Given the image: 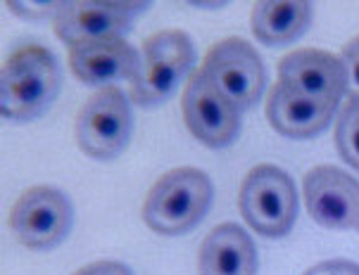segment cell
I'll return each mask as SVG.
<instances>
[{
  "label": "cell",
  "instance_id": "cell-7",
  "mask_svg": "<svg viewBox=\"0 0 359 275\" xmlns=\"http://www.w3.org/2000/svg\"><path fill=\"white\" fill-rule=\"evenodd\" d=\"M10 228L29 249L46 252L57 247L72 228L69 199L50 185L29 188L12 206Z\"/></svg>",
  "mask_w": 359,
  "mask_h": 275
},
{
  "label": "cell",
  "instance_id": "cell-2",
  "mask_svg": "<svg viewBox=\"0 0 359 275\" xmlns=\"http://www.w3.org/2000/svg\"><path fill=\"white\" fill-rule=\"evenodd\" d=\"M212 195V181L200 169H174L150 188L143 204V221L160 235H184L203 221Z\"/></svg>",
  "mask_w": 359,
  "mask_h": 275
},
{
  "label": "cell",
  "instance_id": "cell-1",
  "mask_svg": "<svg viewBox=\"0 0 359 275\" xmlns=\"http://www.w3.org/2000/svg\"><path fill=\"white\" fill-rule=\"evenodd\" d=\"M60 85H62V71L48 48H20L3 64L0 112L10 121H32L53 105Z\"/></svg>",
  "mask_w": 359,
  "mask_h": 275
},
{
  "label": "cell",
  "instance_id": "cell-12",
  "mask_svg": "<svg viewBox=\"0 0 359 275\" xmlns=\"http://www.w3.org/2000/svg\"><path fill=\"white\" fill-rule=\"evenodd\" d=\"M69 69L86 85H102L112 81H133L141 69V52L124 38L90 41L69 48Z\"/></svg>",
  "mask_w": 359,
  "mask_h": 275
},
{
  "label": "cell",
  "instance_id": "cell-10",
  "mask_svg": "<svg viewBox=\"0 0 359 275\" xmlns=\"http://www.w3.org/2000/svg\"><path fill=\"white\" fill-rule=\"evenodd\" d=\"M181 105L188 131L207 148H226L238 136V109L207 81L203 69L191 71Z\"/></svg>",
  "mask_w": 359,
  "mask_h": 275
},
{
  "label": "cell",
  "instance_id": "cell-18",
  "mask_svg": "<svg viewBox=\"0 0 359 275\" xmlns=\"http://www.w3.org/2000/svg\"><path fill=\"white\" fill-rule=\"evenodd\" d=\"M302 275H359V266L355 261L333 259V261H321V264L312 266Z\"/></svg>",
  "mask_w": 359,
  "mask_h": 275
},
{
  "label": "cell",
  "instance_id": "cell-5",
  "mask_svg": "<svg viewBox=\"0 0 359 275\" xmlns=\"http://www.w3.org/2000/svg\"><path fill=\"white\" fill-rule=\"evenodd\" d=\"M133 117L126 95L114 85L95 90L76 114V143L93 159H114L126 150Z\"/></svg>",
  "mask_w": 359,
  "mask_h": 275
},
{
  "label": "cell",
  "instance_id": "cell-11",
  "mask_svg": "<svg viewBox=\"0 0 359 275\" xmlns=\"http://www.w3.org/2000/svg\"><path fill=\"white\" fill-rule=\"evenodd\" d=\"M278 83L295 93L340 105L348 93V76L338 57L316 48H302L278 62Z\"/></svg>",
  "mask_w": 359,
  "mask_h": 275
},
{
  "label": "cell",
  "instance_id": "cell-4",
  "mask_svg": "<svg viewBox=\"0 0 359 275\" xmlns=\"http://www.w3.org/2000/svg\"><path fill=\"white\" fill-rule=\"evenodd\" d=\"M238 204L245 223L259 235L283 237L297 216L295 183L283 169L259 164L243 181Z\"/></svg>",
  "mask_w": 359,
  "mask_h": 275
},
{
  "label": "cell",
  "instance_id": "cell-8",
  "mask_svg": "<svg viewBox=\"0 0 359 275\" xmlns=\"http://www.w3.org/2000/svg\"><path fill=\"white\" fill-rule=\"evenodd\" d=\"M148 8L145 3H95V0H74L62 3L53 17V29L67 45L90 41L121 38L131 29L133 20Z\"/></svg>",
  "mask_w": 359,
  "mask_h": 275
},
{
  "label": "cell",
  "instance_id": "cell-3",
  "mask_svg": "<svg viewBox=\"0 0 359 275\" xmlns=\"http://www.w3.org/2000/svg\"><path fill=\"white\" fill-rule=\"evenodd\" d=\"M196 62V48L188 34L164 29L143 43L141 69L131 81V100L141 107H153L167 100Z\"/></svg>",
  "mask_w": 359,
  "mask_h": 275
},
{
  "label": "cell",
  "instance_id": "cell-19",
  "mask_svg": "<svg viewBox=\"0 0 359 275\" xmlns=\"http://www.w3.org/2000/svg\"><path fill=\"white\" fill-rule=\"evenodd\" d=\"M72 275H133V273L129 271V266L119 264V261H95V264L79 268Z\"/></svg>",
  "mask_w": 359,
  "mask_h": 275
},
{
  "label": "cell",
  "instance_id": "cell-13",
  "mask_svg": "<svg viewBox=\"0 0 359 275\" xmlns=\"http://www.w3.org/2000/svg\"><path fill=\"white\" fill-rule=\"evenodd\" d=\"M336 109L338 105H333V102L295 93V90L285 88L281 83L273 85L269 90V97H266V119H269V124L281 136L295 140L319 136L331 124Z\"/></svg>",
  "mask_w": 359,
  "mask_h": 275
},
{
  "label": "cell",
  "instance_id": "cell-9",
  "mask_svg": "<svg viewBox=\"0 0 359 275\" xmlns=\"http://www.w3.org/2000/svg\"><path fill=\"white\" fill-rule=\"evenodd\" d=\"M305 204L321 228L359 233V181L336 167H314L305 176Z\"/></svg>",
  "mask_w": 359,
  "mask_h": 275
},
{
  "label": "cell",
  "instance_id": "cell-20",
  "mask_svg": "<svg viewBox=\"0 0 359 275\" xmlns=\"http://www.w3.org/2000/svg\"><path fill=\"white\" fill-rule=\"evenodd\" d=\"M60 5L62 3H27V5H20V3H10V8L12 10H24L29 17H55L57 15V10H60Z\"/></svg>",
  "mask_w": 359,
  "mask_h": 275
},
{
  "label": "cell",
  "instance_id": "cell-6",
  "mask_svg": "<svg viewBox=\"0 0 359 275\" xmlns=\"http://www.w3.org/2000/svg\"><path fill=\"white\" fill-rule=\"evenodd\" d=\"M203 74L236 109H248L264 90V64L245 38H224L210 48Z\"/></svg>",
  "mask_w": 359,
  "mask_h": 275
},
{
  "label": "cell",
  "instance_id": "cell-17",
  "mask_svg": "<svg viewBox=\"0 0 359 275\" xmlns=\"http://www.w3.org/2000/svg\"><path fill=\"white\" fill-rule=\"evenodd\" d=\"M340 62L345 66V76H348V90H352V95H359V36L343 45Z\"/></svg>",
  "mask_w": 359,
  "mask_h": 275
},
{
  "label": "cell",
  "instance_id": "cell-14",
  "mask_svg": "<svg viewBox=\"0 0 359 275\" xmlns=\"http://www.w3.org/2000/svg\"><path fill=\"white\" fill-rule=\"evenodd\" d=\"M200 275H255L257 249L250 235L236 223H222L203 240L198 254Z\"/></svg>",
  "mask_w": 359,
  "mask_h": 275
},
{
  "label": "cell",
  "instance_id": "cell-15",
  "mask_svg": "<svg viewBox=\"0 0 359 275\" xmlns=\"http://www.w3.org/2000/svg\"><path fill=\"white\" fill-rule=\"evenodd\" d=\"M312 22V5L293 0V3H278L266 0L252 8L250 27L255 38L264 45H285L293 43L307 31Z\"/></svg>",
  "mask_w": 359,
  "mask_h": 275
},
{
  "label": "cell",
  "instance_id": "cell-16",
  "mask_svg": "<svg viewBox=\"0 0 359 275\" xmlns=\"http://www.w3.org/2000/svg\"><path fill=\"white\" fill-rule=\"evenodd\" d=\"M336 145L338 152L352 169L359 171V95H350L340 109L336 126Z\"/></svg>",
  "mask_w": 359,
  "mask_h": 275
}]
</instances>
